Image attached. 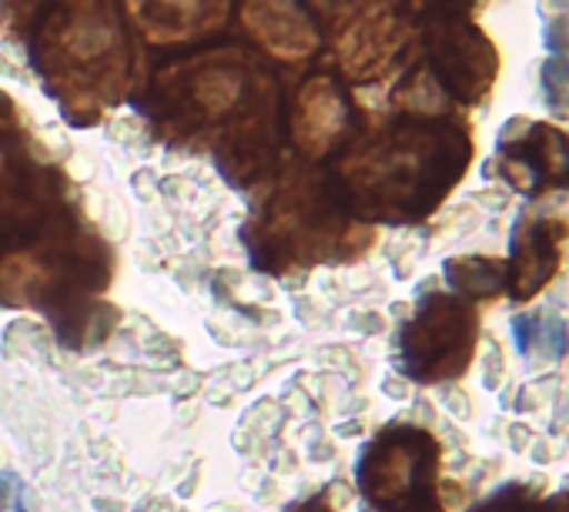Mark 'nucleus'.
<instances>
[{"label": "nucleus", "instance_id": "1", "mask_svg": "<svg viewBox=\"0 0 569 512\" xmlns=\"http://www.w3.org/2000/svg\"><path fill=\"white\" fill-rule=\"evenodd\" d=\"M436 472V445L422 432H389L362 462V489L379 509L406 512L429 502Z\"/></svg>", "mask_w": 569, "mask_h": 512}, {"label": "nucleus", "instance_id": "2", "mask_svg": "<svg viewBox=\"0 0 569 512\" xmlns=\"http://www.w3.org/2000/svg\"><path fill=\"white\" fill-rule=\"evenodd\" d=\"M476 335V319L456 302L436 299L402 335L409 372L419 379H442L462 372Z\"/></svg>", "mask_w": 569, "mask_h": 512}, {"label": "nucleus", "instance_id": "3", "mask_svg": "<svg viewBox=\"0 0 569 512\" xmlns=\"http://www.w3.org/2000/svg\"><path fill=\"white\" fill-rule=\"evenodd\" d=\"M502 164L506 178L529 194L569 184V141L562 131L529 121L519 134L509 131L502 138Z\"/></svg>", "mask_w": 569, "mask_h": 512}, {"label": "nucleus", "instance_id": "4", "mask_svg": "<svg viewBox=\"0 0 569 512\" xmlns=\"http://www.w3.org/2000/svg\"><path fill=\"white\" fill-rule=\"evenodd\" d=\"M432 44L439 54L442 81L449 78V88L456 94L472 101L489 88L496 74V54H492V44L476 28L462 24V18H452L446 21V28L439 31Z\"/></svg>", "mask_w": 569, "mask_h": 512}, {"label": "nucleus", "instance_id": "5", "mask_svg": "<svg viewBox=\"0 0 569 512\" xmlns=\"http://www.w3.org/2000/svg\"><path fill=\"white\" fill-rule=\"evenodd\" d=\"M566 241V224L556 218H529L519 224L512 241L509 282L516 299H532L559 269V254Z\"/></svg>", "mask_w": 569, "mask_h": 512}, {"label": "nucleus", "instance_id": "6", "mask_svg": "<svg viewBox=\"0 0 569 512\" xmlns=\"http://www.w3.org/2000/svg\"><path fill=\"white\" fill-rule=\"evenodd\" d=\"M339 118H342V111H339V101H336L332 94H309V98H306L302 131H299L302 144H306L309 151L326 148L329 138H332L336 128H339Z\"/></svg>", "mask_w": 569, "mask_h": 512}, {"label": "nucleus", "instance_id": "7", "mask_svg": "<svg viewBox=\"0 0 569 512\" xmlns=\"http://www.w3.org/2000/svg\"><path fill=\"white\" fill-rule=\"evenodd\" d=\"M546 94H549V104L556 101L559 108L569 104V61L562 58H552L546 64Z\"/></svg>", "mask_w": 569, "mask_h": 512}]
</instances>
